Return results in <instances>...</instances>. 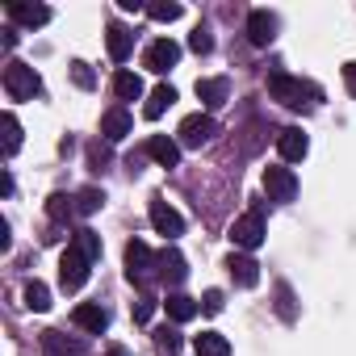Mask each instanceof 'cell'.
Masks as SVG:
<instances>
[{"instance_id":"8fae6325","label":"cell","mask_w":356,"mask_h":356,"mask_svg":"<svg viewBox=\"0 0 356 356\" xmlns=\"http://www.w3.org/2000/svg\"><path fill=\"white\" fill-rule=\"evenodd\" d=\"M72 323H76L80 331H88V335H101V331L109 327V310H105L101 302H80V306L72 310Z\"/></svg>"},{"instance_id":"83f0119b","label":"cell","mask_w":356,"mask_h":356,"mask_svg":"<svg viewBox=\"0 0 356 356\" xmlns=\"http://www.w3.org/2000/svg\"><path fill=\"white\" fill-rule=\"evenodd\" d=\"M47 214H51L55 222H63V218H72V214H76V197H67V193H55V197L47 202Z\"/></svg>"},{"instance_id":"8992f818","label":"cell","mask_w":356,"mask_h":356,"mask_svg":"<svg viewBox=\"0 0 356 356\" xmlns=\"http://www.w3.org/2000/svg\"><path fill=\"white\" fill-rule=\"evenodd\" d=\"M176 134H181V147H202V143H210L218 134V122L210 113H189Z\"/></svg>"},{"instance_id":"9c48e42d","label":"cell","mask_w":356,"mask_h":356,"mask_svg":"<svg viewBox=\"0 0 356 356\" xmlns=\"http://www.w3.org/2000/svg\"><path fill=\"white\" fill-rule=\"evenodd\" d=\"M227 273H231V281H235L239 289H256V285H260V264H256L248 252H231V256H227Z\"/></svg>"},{"instance_id":"e0dca14e","label":"cell","mask_w":356,"mask_h":356,"mask_svg":"<svg viewBox=\"0 0 356 356\" xmlns=\"http://www.w3.org/2000/svg\"><path fill=\"white\" fill-rule=\"evenodd\" d=\"M105 47H109V59H113V63H126L130 51H134V34H130L126 26L109 22V30H105Z\"/></svg>"},{"instance_id":"30bf717a","label":"cell","mask_w":356,"mask_h":356,"mask_svg":"<svg viewBox=\"0 0 356 356\" xmlns=\"http://www.w3.org/2000/svg\"><path fill=\"white\" fill-rule=\"evenodd\" d=\"M151 227H155L163 239H176V235H185V218L176 214V210H172L163 197H155V202H151Z\"/></svg>"},{"instance_id":"74e56055","label":"cell","mask_w":356,"mask_h":356,"mask_svg":"<svg viewBox=\"0 0 356 356\" xmlns=\"http://www.w3.org/2000/svg\"><path fill=\"white\" fill-rule=\"evenodd\" d=\"M343 84H348V92L356 97V63H343Z\"/></svg>"},{"instance_id":"7a4b0ae2","label":"cell","mask_w":356,"mask_h":356,"mask_svg":"<svg viewBox=\"0 0 356 356\" xmlns=\"http://www.w3.org/2000/svg\"><path fill=\"white\" fill-rule=\"evenodd\" d=\"M5 92H9L13 101H30V97L42 92V80H38V72H34L30 63L9 59V63H5Z\"/></svg>"},{"instance_id":"5bb4252c","label":"cell","mask_w":356,"mask_h":356,"mask_svg":"<svg viewBox=\"0 0 356 356\" xmlns=\"http://www.w3.org/2000/svg\"><path fill=\"white\" fill-rule=\"evenodd\" d=\"M130 130H134V118H130V109H126V105L105 109V118H101V134H105V143H122Z\"/></svg>"},{"instance_id":"277c9868","label":"cell","mask_w":356,"mask_h":356,"mask_svg":"<svg viewBox=\"0 0 356 356\" xmlns=\"http://www.w3.org/2000/svg\"><path fill=\"white\" fill-rule=\"evenodd\" d=\"M264 193H268V202H293L298 197V176L289 172V168H281V163H273V168H264Z\"/></svg>"},{"instance_id":"9a60e30c","label":"cell","mask_w":356,"mask_h":356,"mask_svg":"<svg viewBox=\"0 0 356 356\" xmlns=\"http://www.w3.org/2000/svg\"><path fill=\"white\" fill-rule=\"evenodd\" d=\"M277 151H281L285 163H298V159L310 151V138H306L298 126H285V130H277Z\"/></svg>"},{"instance_id":"603a6c76","label":"cell","mask_w":356,"mask_h":356,"mask_svg":"<svg viewBox=\"0 0 356 356\" xmlns=\"http://www.w3.org/2000/svg\"><path fill=\"white\" fill-rule=\"evenodd\" d=\"M42 348L51 356H80V339H63V331H42Z\"/></svg>"},{"instance_id":"e575fe53","label":"cell","mask_w":356,"mask_h":356,"mask_svg":"<svg viewBox=\"0 0 356 356\" xmlns=\"http://www.w3.org/2000/svg\"><path fill=\"white\" fill-rule=\"evenodd\" d=\"M277 310H281V318H293V293H289V285H277Z\"/></svg>"},{"instance_id":"4fadbf2b","label":"cell","mask_w":356,"mask_h":356,"mask_svg":"<svg viewBox=\"0 0 356 356\" xmlns=\"http://www.w3.org/2000/svg\"><path fill=\"white\" fill-rule=\"evenodd\" d=\"M273 38H277V13L252 9V17H248V42L252 47H268Z\"/></svg>"},{"instance_id":"d6a6232c","label":"cell","mask_w":356,"mask_h":356,"mask_svg":"<svg viewBox=\"0 0 356 356\" xmlns=\"http://www.w3.org/2000/svg\"><path fill=\"white\" fill-rule=\"evenodd\" d=\"M147 13H151L155 22H176L185 9H181V5H147Z\"/></svg>"},{"instance_id":"836d02e7","label":"cell","mask_w":356,"mask_h":356,"mask_svg":"<svg viewBox=\"0 0 356 356\" xmlns=\"http://www.w3.org/2000/svg\"><path fill=\"white\" fill-rule=\"evenodd\" d=\"M222 306H227V298H222V289H206V293H202V310H206V314H218Z\"/></svg>"},{"instance_id":"2e32d148","label":"cell","mask_w":356,"mask_h":356,"mask_svg":"<svg viewBox=\"0 0 356 356\" xmlns=\"http://www.w3.org/2000/svg\"><path fill=\"white\" fill-rule=\"evenodd\" d=\"M147 155H151L159 168H176V163H181V143L168 138V134H151V138H147Z\"/></svg>"},{"instance_id":"d590c367","label":"cell","mask_w":356,"mask_h":356,"mask_svg":"<svg viewBox=\"0 0 356 356\" xmlns=\"http://www.w3.org/2000/svg\"><path fill=\"white\" fill-rule=\"evenodd\" d=\"M88 163H92V168H105V163H109V147L92 143V147H88Z\"/></svg>"},{"instance_id":"6da1fadb","label":"cell","mask_w":356,"mask_h":356,"mask_svg":"<svg viewBox=\"0 0 356 356\" xmlns=\"http://www.w3.org/2000/svg\"><path fill=\"white\" fill-rule=\"evenodd\" d=\"M268 97L281 101L285 109H314L323 101V88L302 80V76H289V72H273L268 76Z\"/></svg>"},{"instance_id":"d6986e66","label":"cell","mask_w":356,"mask_h":356,"mask_svg":"<svg viewBox=\"0 0 356 356\" xmlns=\"http://www.w3.org/2000/svg\"><path fill=\"white\" fill-rule=\"evenodd\" d=\"M5 13H9V22H22V26H30V30L51 22V9H47V5H22V0L5 5Z\"/></svg>"},{"instance_id":"3957f363","label":"cell","mask_w":356,"mask_h":356,"mask_svg":"<svg viewBox=\"0 0 356 356\" xmlns=\"http://www.w3.org/2000/svg\"><path fill=\"white\" fill-rule=\"evenodd\" d=\"M231 243H235L239 252H256V248L264 243V210H260V206L248 210L243 218H235V227H231Z\"/></svg>"},{"instance_id":"7c38bea8","label":"cell","mask_w":356,"mask_h":356,"mask_svg":"<svg viewBox=\"0 0 356 356\" xmlns=\"http://www.w3.org/2000/svg\"><path fill=\"white\" fill-rule=\"evenodd\" d=\"M155 277H159V281H168V285H181V281L189 277L185 256L176 252V248H163V252L155 256Z\"/></svg>"},{"instance_id":"44dd1931","label":"cell","mask_w":356,"mask_h":356,"mask_svg":"<svg viewBox=\"0 0 356 356\" xmlns=\"http://www.w3.org/2000/svg\"><path fill=\"white\" fill-rule=\"evenodd\" d=\"M113 97H118V101H138V97H143V80H138L130 67L113 72Z\"/></svg>"},{"instance_id":"4316f807","label":"cell","mask_w":356,"mask_h":356,"mask_svg":"<svg viewBox=\"0 0 356 356\" xmlns=\"http://www.w3.org/2000/svg\"><path fill=\"white\" fill-rule=\"evenodd\" d=\"M26 306H30V310H38V314H42V310H51V289H47L42 281H30V285H26Z\"/></svg>"},{"instance_id":"ba28073f","label":"cell","mask_w":356,"mask_h":356,"mask_svg":"<svg viewBox=\"0 0 356 356\" xmlns=\"http://www.w3.org/2000/svg\"><path fill=\"white\" fill-rule=\"evenodd\" d=\"M151 273H155L151 248H147L143 239H130V243H126V277H130V281H147Z\"/></svg>"},{"instance_id":"f1b7e54d","label":"cell","mask_w":356,"mask_h":356,"mask_svg":"<svg viewBox=\"0 0 356 356\" xmlns=\"http://www.w3.org/2000/svg\"><path fill=\"white\" fill-rule=\"evenodd\" d=\"M17 147H22V122L5 113V155H17Z\"/></svg>"},{"instance_id":"f35d334b","label":"cell","mask_w":356,"mask_h":356,"mask_svg":"<svg viewBox=\"0 0 356 356\" xmlns=\"http://www.w3.org/2000/svg\"><path fill=\"white\" fill-rule=\"evenodd\" d=\"M105 356H130V352H126V348H118V343H109V352H105Z\"/></svg>"},{"instance_id":"cb8c5ba5","label":"cell","mask_w":356,"mask_h":356,"mask_svg":"<svg viewBox=\"0 0 356 356\" xmlns=\"http://www.w3.org/2000/svg\"><path fill=\"white\" fill-rule=\"evenodd\" d=\"M172 101H176V88H172V84H159V88H155V92L147 97V105H143V113H147V118L155 122V118H159V113H163V109H168Z\"/></svg>"},{"instance_id":"ffe728a7","label":"cell","mask_w":356,"mask_h":356,"mask_svg":"<svg viewBox=\"0 0 356 356\" xmlns=\"http://www.w3.org/2000/svg\"><path fill=\"white\" fill-rule=\"evenodd\" d=\"M163 310H168V318H172V323H189V318L202 310V302H197V298H189V293H168Z\"/></svg>"},{"instance_id":"52a82bcc","label":"cell","mask_w":356,"mask_h":356,"mask_svg":"<svg viewBox=\"0 0 356 356\" xmlns=\"http://www.w3.org/2000/svg\"><path fill=\"white\" fill-rule=\"evenodd\" d=\"M88 264H92L88 256H80L76 248H67V252H63V260H59V285H63L67 293H76V289L88 281Z\"/></svg>"},{"instance_id":"484cf974","label":"cell","mask_w":356,"mask_h":356,"mask_svg":"<svg viewBox=\"0 0 356 356\" xmlns=\"http://www.w3.org/2000/svg\"><path fill=\"white\" fill-rule=\"evenodd\" d=\"M101 206H105V193H101L97 185H88V189L76 193V210H80V214H97Z\"/></svg>"},{"instance_id":"4dcf8cb0","label":"cell","mask_w":356,"mask_h":356,"mask_svg":"<svg viewBox=\"0 0 356 356\" xmlns=\"http://www.w3.org/2000/svg\"><path fill=\"white\" fill-rule=\"evenodd\" d=\"M189 47H193L197 55H210V51H214V38H210V30H206V26H197V30L189 34Z\"/></svg>"},{"instance_id":"1f68e13d","label":"cell","mask_w":356,"mask_h":356,"mask_svg":"<svg viewBox=\"0 0 356 356\" xmlns=\"http://www.w3.org/2000/svg\"><path fill=\"white\" fill-rule=\"evenodd\" d=\"M72 80H76L80 88H92V84H97V76H92V67H88L84 59H76V63H72Z\"/></svg>"},{"instance_id":"7402d4cb","label":"cell","mask_w":356,"mask_h":356,"mask_svg":"<svg viewBox=\"0 0 356 356\" xmlns=\"http://www.w3.org/2000/svg\"><path fill=\"white\" fill-rule=\"evenodd\" d=\"M193 352H197V356H231V339L218 335V331H202V335L193 339Z\"/></svg>"},{"instance_id":"d4e9b609","label":"cell","mask_w":356,"mask_h":356,"mask_svg":"<svg viewBox=\"0 0 356 356\" xmlns=\"http://www.w3.org/2000/svg\"><path fill=\"white\" fill-rule=\"evenodd\" d=\"M72 248L80 252V256H88V260H101V235L97 231H76V239H72Z\"/></svg>"},{"instance_id":"f546056e","label":"cell","mask_w":356,"mask_h":356,"mask_svg":"<svg viewBox=\"0 0 356 356\" xmlns=\"http://www.w3.org/2000/svg\"><path fill=\"white\" fill-rule=\"evenodd\" d=\"M155 343H159V352H163V356H176V352H181V331L163 327V331L155 335Z\"/></svg>"},{"instance_id":"ac0fdd59","label":"cell","mask_w":356,"mask_h":356,"mask_svg":"<svg viewBox=\"0 0 356 356\" xmlns=\"http://www.w3.org/2000/svg\"><path fill=\"white\" fill-rule=\"evenodd\" d=\"M197 97H202L206 109H218V105H227V97H231V80H227V76L197 80Z\"/></svg>"},{"instance_id":"5b68a950","label":"cell","mask_w":356,"mask_h":356,"mask_svg":"<svg viewBox=\"0 0 356 356\" xmlns=\"http://www.w3.org/2000/svg\"><path fill=\"white\" fill-rule=\"evenodd\" d=\"M176 63H181V47H176L172 38H155V42L147 47V55H143V67H147V72H155V76L172 72Z\"/></svg>"},{"instance_id":"8d00e7d4","label":"cell","mask_w":356,"mask_h":356,"mask_svg":"<svg viewBox=\"0 0 356 356\" xmlns=\"http://www.w3.org/2000/svg\"><path fill=\"white\" fill-rule=\"evenodd\" d=\"M151 310H155V302H151V298H138V302H134V323H147Z\"/></svg>"}]
</instances>
